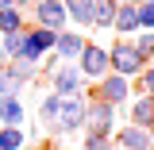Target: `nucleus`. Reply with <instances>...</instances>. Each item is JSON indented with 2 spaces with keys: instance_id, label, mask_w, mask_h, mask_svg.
<instances>
[{
  "instance_id": "nucleus-1",
  "label": "nucleus",
  "mask_w": 154,
  "mask_h": 150,
  "mask_svg": "<svg viewBox=\"0 0 154 150\" xmlns=\"http://www.w3.org/2000/svg\"><path fill=\"white\" fill-rule=\"evenodd\" d=\"M116 127H119V108L104 104L96 93H85V123H81V131L85 135H112Z\"/></svg>"
},
{
  "instance_id": "nucleus-2",
  "label": "nucleus",
  "mask_w": 154,
  "mask_h": 150,
  "mask_svg": "<svg viewBox=\"0 0 154 150\" xmlns=\"http://www.w3.org/2000/svg\"><path fill=\"white\" fill-rule=\"evenodd\" d=\"M108 46V73H119L127 77V81H135V77L143 73V58H139V50H135L131 38H112V42H104Z\"/></svg>"
},
{
  "instance_id": "nucleus-3",
  "label": "nucleus",
  "mask_w": 154,
  "mask_h": 150,
  "mask_svg": "<svg viewBox=\"0 0 154 150\" xmlns=\"http://www.w3.org/2000/svg\"><path fill=\"white\" fill-rule=\"evenodd\" d=\"M77 73L85 77V85H96L100 77H108V46L96 42V38H85V50L77 54Z\"/></svg>"
},
{
  "instance_id": "nucleus-4",
  "label": "nucleus",
  "mask_w": 154,
  "mask_h": 150,
  "mask_svg": "<svg viewBox=\"0 0 154 150\" xmlns=\"http://www.w3.org/2000/svg\"><path fill=\"white\" fill-rule=\"evenodd\" d=\"M27 19H31L35 27H46V31H66V27H69L62 0H35L31 12H27Z\"/></svg>"
},
{
  "instance_id": "nucleus-5",
  "label": "nucleus",
  "mask_w": 154,
  "mask_h": 150,
  "mask_svg": "<svg viewBox=\"0 0 154 150\" xmlns=\"http://www.w3.org/2000/svg\"><path fill=\"white\" fill-rule=\"evenodd\" d=\"M46 81H50V93L62 96V100H69V96H85V93H89V85H85V77L77 73V66H58Z\"/></svg>"
},
{
  "instance_id": "nucleus-6",
  "label": "nucleus",
  "mask_w": 154,
  "mask_h": 150,
  "mask_svg": "<svg viewBox=\"0 0 154 150\" xmlns=\"http://www.w3.org/2000/svg\"><path fill=\"white\" fill-rule=\"evenodd\" d=\"M104 104H112V108H127V100H131V81L127 77H119V73H108V77H100L96 81V89H93Z\"/></svg>"
},
{
  "instance_id": "nucleus-7",
  "label": "nucleus",
  "mask_w": 154,
  "mask_h": 150,
  "mask_svg": "<svg viewBox=\"0 0 154 150\" xmlns=\"http://www.w3.org/2000/svg\"><path fill=\"white\" fill-rule=\"evenodd\" d=\"M81 123H85V96H69V100H62L58 119H54V131H58V135H77V131H81Z\"/></svg>"
},
{
  "instance_id": "nucleus-8",
  "label": "nucleus",
  "mask_w": 154,
  "mask_h": 150,
  "mask_svg": "<svg viewBox=\"0 0 154 150\" xmlns=\"http://www.w3.org/2000/svg\"><path fill=\"white\" fill-rule=\"evenodd\" d=\"M112 142H116V150H154V131L123 123L112 131Z\"/></svg>"
},
{
  "instance_id": "nucleus-9",
  "label": "nucleus",
  "mask_w": 154,
  "mask_h": 150,
  "mask_svg": "<svg viewBox=\"0 0 154 150\" xmlns=\"http://www.w3.org/2000/svg\"><path fill=\"white\" fill-rule=\"evenodd\" d=\"M81 50H85V35H81V31H73V27L58 31V42H54V58L62 62V66H73Z\"/></svg>"
},
{
  "instance_id": "nucleus-10",
  "label": "nucleus",
  "mask_w": 154,
  "mask_h": 150,
  "mask_svg": "<svg viewBox=\"0 0 154 150\" xmlns=\"http://www.w3.org/2000/svg\"><path fill=\"white\" fill-rule=\"evenodd\" d=\"M23 35H27V50H23L27 58H42V54H54L58 31H46V27H35V23H31V27H27Z\"/></svg>"
},
{
  "instance_id": "nucleus-11",
  "label": "nucleus",
  "mask_w": 154,
  "mask_h": 150,
  "mask_svg": "<svg viewBox=\"0 0 154 150\" xmlns=\"http://www.w3.org/2000/svg\"><path fill=\"white\" fill-rule=\"evenodd\" d=\"M139 35V19H135V4L131 0H119L112 16V38H135Z\"/></svg>"
},
{
  "instance_id": "nucleus-12",
  "label": "nucleus",
  "mask_w": 154,
  "mask_h": 150,
  "mask_svg": "<svg viewBox=\"0 0 154 150\" xmlns=\"http://www.w3.org/2000/svg\"><path fill=\"white\" fill-rule=\"evenodd\" d=\"M127 123L154 131V96H131L127 100Z\"/></svg>"
},
{
  "instance_id": "nucleus-13",
  "label": "nucleus",
  "mask_w": 154,
  "mask_h": 150,
  "mask_svg": "<svg viewBox=\"0 0 154 150\" xmlns=\"http://www.w3.org/2000/svg\"><path fill=\"white\" fill-rule=\"evenodd\" d=\"M73 31H93V0H62Z\"/></svg>"
},
{
  "instance_id": "nucleus-14",
  "label": "nucleus",
  "mask_w": 154,
  "mask_h": 150,
  "mask_svg": "<svg viewBox=\"0 0 154 150\" xmlns=\"http://www.w3.org/2000/svg\"><path fill=\"white\" fill-rule=\"evenodd\" d=\"M27 123V108L19 96H0V127H23Z\"/></svg>"
},
{
  "instance_id": "nucleus-15",
  "label": "nucleus",
  "mask_w": 154,
  "mask_h": 150,
  "mask_svg": "<svg viewBox=\"0 0 154 150\" xmlns=\"http://www.w3.org/2000/svg\"><path fill=\"white\" fill-rule=\"evenodd\" d=\"M116 8H119V0H93V31L96 35H108L112 31Z\"/></svg>"
},
{
  "instance_id": "nucleus-16",
  "label": "nucleus",
  "mask_w": 154,
  "mask_h": 150,
  "mask_svg": "<svg viewBox=\"0 0 154 150\" xmlns=\"http://www.w3.org/2000/svg\"><path fill=\"white\" fill-rule=\"evenodd\" d=\"M31 27V19H27V12H19V8H0V35H16V31H27Z\"/></svg>"
},
{
  "instance_id": "nucleus-17",
  "label": "nucleus",
  "mask_w": 154,
  "mask_h": 150,
  "mask_svg": "<svg viewBox=\"0 0 154 150\" xmlns=\"http://www.w3.org/2000/svg\"><path fill=\"white\" fill-rule=\"evenodd\" d=\"M8 69H12L23 85H27V81H35V77H42V73H38V58H27V54L12 58V62H8Z\"/></svg>"
},
{
  "instance_id": "nucleus-18",
  "label": "nucleus",
  "mask_w": 154,
  "mask_h": 150,
  "mask_svg": "<svg viewBox=\"0 0 154 150\" xmlns=\"http://www.w3.org/2000/svg\"><path fill=\"white\" fill-rule=\"evenodd\" d=\"M0 150H27V131L23 127H0Z\"/></svg>"
},
{
  "instance_id": "nucleus-19",
  "label": "nucleus",
  "mask_w": 154,
  "mask_h": 150,
  "mask_svg": "<svg viewBox=\"0 0 154 150\" xmlns=\"http://www.w3.org/2000/svg\"><path fill=\"white\" fill-rule=\"evenodd\" d=\"M0 50H4V58L12 62V58H19L23 50H27V35L23 31H16V35H0Z\"/></svg>"
},
{
  "instance_id": "nucleus-20",
  "label": "nucleus",
  "mask_w": 154,
  "mask_h": 150,
  "mask_svg": "<svg viewBox=\"0 0 154 150\" xmlns=\"http://www.w3.org/2000/svg\"><path fill=\"white\" fill-rule=\"evenodd\" d=\"M131 96H154V62L143 66V73L131 81Z\"/></svg>"
},
{
  "instance_id": "nucleus-21",
  "label": "nucleus",
  "mask_w": 154,
  "mask_h": 150,
  "mask_svg": "<svg viewBox=\"0 0 154 150\" xmlns=\"http://www.w3.org/2000/svg\"><path fill=\"white\" fill-rule=\"evenodd\" d=\"M58 108H62V96L46 93L42 100H38V119H42L46 127H54V119H58Z\"/></svg>"
},
{
  "instance_id": "nucleus-22",
  "label": "nucleus",
  "mask_w": 154,
  "mask_h": 150,
  "mask_svg": "<svg viewBox=\"0 0 154 150\" xmlns=\"http://www.w3.org/2000/svg\"><path fill=\"white\" fill-rule=\"evenodd\" d=\"M131 42H135V50H139V58L150 66V62H154V31H139Z\"/></svg>"
},
{
  "instance_id": "nucleus-23",
  "label": "nucleus",
  "mask_w": 154,
  "mask_h": 150,
  "mask_svg": "<svg viewBox=\"0 0 154 150\" xmlns=\"http://www.w3.org/2000/svg\"><path fill=\"white\" fill-rule=\"evenodd\" d=\"M19 93H23V81L4 66V69H0V96H19Z\"/></svg>"
},
{
  "instance_id": "nucleus-24",
  "label": "nucleus",
  "mask_w": 154,
  "mask_h": 150,
  "mask_svg": "<svg viewBox=\"0 0 154 150\" xmlns=\"http://www.w3.org/2000/svg\"><path fill=\"white\" fill-rule=\"evenodd\" d=\"M77 150H116V142H112V135H85L81 131V146Z\"/></svg>"
},
{
  "instance_id": "nucleus-25",
  "label": "nucleus",
  "mask_w": 154,
  "mask_h": 150,
  "mask_svg": "<svg viewBox=\"0 0 154 150\" xmlns=\"http://www.w3.org/2000/svg\"><path fill=\"white\" fill-rule=\"evenodd\" d=\"M135 19H139V31H154V4L150 0L135 4Z\"/></svg>"
},
{
  "instance_id": "nucleus-26",
  "label": "nucleus",
  "mask_w": 154,
  "mask_h": 150,
  "mask_svg": "<svg viewBox=\"0 0 154 150\" xmlns=\"http://www.w3.org/2000/svg\"><path fill=\"white\" fill-rule=\"evenodd\" d=\"M31 4L35 0H12V8H19V12H31Z\"/></svg>"
},
{
  "instance_id": "nucleus-27",
  "label": "nucleus",
  "mask_w": 154,
  "mask_h": 150,
  "mask_svg": "<svg viewBox=\"0 0 154 150\" xmlns=\"http://www.w3.org/2000/svg\"><path fill=\"white\" fill-rule=\"evenodd\" d=\"M4 66H8V58H4V50H0V69H4Z\"/></svg>"
},
{
  "instance_id": "nucleus-28",
  "label": "nucleus",
  "mask_w": 154,
  "mask_h": 150,
  "mask_svg": "<svg viewBox=\"0 0 154 150\" xmlns=\"http://www.w3.org/2000/svg\"><path fill=\"white\" fill-rule=\"evenodd\" d=\"M8 4H12V0H0V8H8Z\"/></svg>"
},
{
  "instance_id": "nucleus-29",
  "label": "nucleus",
  "mask_w": 154,
  "mask_h": 150,
  "mask_svg": "<svg viewBox=\"0 0 154 150\" xmlns=\"http://www.w3.org/2000/svg\"><path fill=\"white\" fill-rule=\"evenodd\" d=\"M27 150H31V146H27Z\"/></svg>"
}]
</instances>
